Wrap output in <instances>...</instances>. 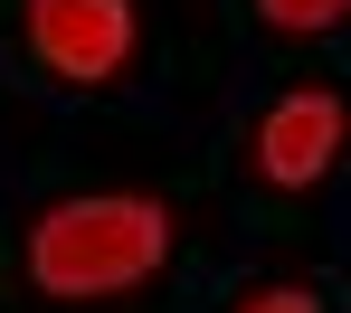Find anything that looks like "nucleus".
I'll list each match as a JSON object with an SVG mask.
<instances>
[{"instance_id": "obj_4", "label": "nucleus", "mask_w": 351, "mask_h": 313, "mask_svg": "<svg viewBox=\"0 0 351 313\" xmlns=\"http://www.w3.org/2000/svg\"><path fill=\"white\" fill-rule=\"evenodd\" d=\"M342 10H351V0H266V19H276V29H332Z\"/></svg>"}, {"instance_id": "obj_3", "label": "nucleus", "mask_w": 351, "mask_h": 313, "mask_svg": "<svg viewBox=\"0 0 351 313\" xmlns=\"http://www.w3.org/2000/svg\"><path fill=\"white\" fill-rule=\"evenodd\" d=\"M332 152H342V105H332V95H285V105L266 114V133H256V171L285 181V190L323 181Z\"/></svg>"}, {"instance_id": "obj_1", "label": "nucleus", "mask_w": 351, "mask_h": 313, "mask_svg": "<svg viewBox=\"0 0 351 313\" xmlns=\"http://www.w3.org/2000/svg\"><path fill=\"white\" fill-rule=\"evenodd\" d=\"M162 247H171V218L152 199H66L29 247V275L48 295H114V285H143Z\"/></svg>"}, {"instance_id": "obj_5", "label": "nucleus", "mask_w": 351, "mask_h": 313, "mask_svg": "<svg viewBox=\"0 0 351 313\" xmlns=\"http://www.w3.org/2000/svg\"><path fill=\"white\" fill-rule=\"evenodd\" d=\"M247 313H313V295H256Z\"/></svg>"}, {"instance_id": "obj_2", "label": "nucleus", "mask_w": 351, "mask_h": 313, "mask_svg": "<svg viewBox=\"0 0 351 313\" xmlns=\"http://www.w3.org/2000/svg\"><path fill=\"white\" fill-rule=\"evenodd\" d=\"M29 38H38V58L58 66V76L105 86L133 58V10L123 0H29Z\"/></svg>"}]
</instances>
